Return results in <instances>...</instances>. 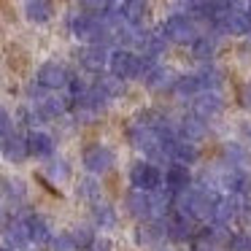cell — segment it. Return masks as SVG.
Returning a JSON list of instances; mask_svg holds the SVG:
<instances>
[{"mask_svg": "<svg viewBox=\"0 0 251 251\" xmlns=\"http://www.w3.org/2000/svg\"><path fill=\"white\" fill-rule=\"evenodd\" d=\"M222 111H224V100L219 98V92H213V89H202V92H197L195 100H192V114L200 116L202 122L216 119Z\"/></svg>", "mask_w": 251, "mask_h": 251, "instance_id": "cell-7", "label": "cell"}, {"mask_svg": "<svg viewBox=\"0 0 251 251\" xmlns=\"http://www.w3.org/2000/svg\"><path fill=\"white\" fill-rule=\"evenodd\" d=\"M27 232H30V243H38V246H44V243H49V238L54 232H51V224H49V219L46 216H41V213H30L27 219Z\"/></svg>", "mask_w": 251, "mask_h": 251, "instance_id": "cell-19", "label": "cell"}, {"mask_svg": "<svg viewBox=\"0 0 251 251\" xmlns=\"http://www.w3.org/2000/svg\"><path fill=\"white\" fill-rule=\"evenodd\" d=\"M68 108H71L68 98H54V95H44V98H38V105H35V111L41 114V119H60Z\"/></svg>", "mask_w": 251, "mask_h": 251, "instance_id": "cell-20", "label": "cell"}, {"mask_svg": "<svg viewBox=\"0 0 251 251\" xmlns=\"http://www.w3.org/2000/svg\"><path fill=\"white\" fill-rule=\"evenodd\" d=\"M3 195H6L8 202H22L27 197V186H25L22 178L8 176V178H3Z\"/></svg>", "mask_w": 251, "mask_h": 251, "instance_id": "cell-28", "label": "cell"}, {"mask_svg": "<svg viewBox=\"0 0 251 251\" xmlns=\"http://www.w3.org/2000/svg\"><path fill=\"white\" fill-rule=\"evenodd\" d=\"M189 46H192V57L200 62H211L216 57V35H197Z\"/></svg>", "mask_w": 251, "mask_h": 251, "instance_id": "cell-24", "label": "cell"}, {"mask_svg": "<svg viewBox=\"0 0 251 251\" xmlns=\"http://www.w3.org/2000/svg\"><path fill=\"white\" fill-rule=\"evenodd\" d=\"M81 162H84V168H87V173L103 176V173H108V170L116 165V154H114V149L103 146V143H92V146L84 149Z\"/></svg>", "mask_w": 251, "mask_h": 251, "instance_id": "cell-3", "label": "cell"}, {"mask_svg": "<svg viewBox=\"0 0 251 251\" xmlns=\"http://www.w3.org/2000/svg\"><path fill=\"white\" fill-rule=\"evenodd\" d=\"M78 62H81L84 71L100 73L105 65H108V46H103V44H87L81 51H78Z\"/></svg>", "mask_w": 251, "mask_h": 251, "instance_id": "cell-12", "label": "cell"}, {"mask_svg": "<svg viewBox=\"0 0 251 251\" xmlns=\"http://www.w3.org/2000/svg\"><path fill=\"white\" fill-rule=\"evenodd\" d=\"M165 229H168V238L173 243H186V240H195L197 222L184 211H170L165 219Z\"/></svg>", "mask_w": 251, "mask_h": 251, "instance_id": "cell-5", "label": "cell"}, {"mask_svg": "<svg viewBox=\"0 0 251 251\" xmlns=\"http://www.w3.org/2000/svg\"><path fill=\"white\" fill-rule=\"evenodd\" d=\"M8 132H14V119L3 105H0V138H6Z\"/></svg>", "mask_w": 251, "mask_h": 251, "instance_id": "cell-36", "label": "cell"}, {"mask_svg": "<svg viewBox=\"0 0 251 251\" xmlns=\"http://www.w3.org/2000/svg\"><path fill=\"white\" fill-rule=\"evenodd\" d=\"M222 154H224V162H227L229 168L240 170V173H246V170L251 168V151H249L246 143L227 141V143H224V149H222Z\"/></svg>", "mask_w": 251, "mask_h": 251, "instance_id": "cell-14", "label": "cell"}, {"mask_svg": "<svg viewBox=\"0 0 251 251\" xmlns=\"http://www.w3.org/2000/svg\"><path fill=\"white\" fill-rule=\"evenodd\" d=\"M178 138H184V141H192V143H197V141H202V138L208 135V125L200 119V116H186V119H181V125H178Z\"/></svg>", "mask_w": 251, "mask_h": 251, "instance_id": "cell-21", "label": "cell"}, {"mask_svg": "<svg viewBox=\"0 0 251 251\" xmlns=\"http://www.w3.org/2000/svg\"><path fill=\"white\" fill-rule=\"evenodd\" d=\"M176 71L173 68H168V65H157L154 62L151 68H149L146 73H143V84H146L151 92H157V95H162V92H170L173 89V84H176Z\"/></svg>", "mask_w": 251, "mask_h": 251, "instance_id": "cell-8", "label": "cell"}, {"mask_svg": "<svg viewBox=\"0 0 251 251\" xmlns=\"http://www.w3.org/2000/svg\"><path fill=\"white\" fill-rule=\"evenodd\" d=\"M3 238H6V246L17 249H27L30 243V232H27V222L25 219H11V222L3 224Z\"/></svg>", "mask_w": 251, "mask_h": 251, "instance_id": "cell-16", "label": "cell"}, {"mask_svg": "<svg viewBox=\"0 0 251 251\" xmlns=\"http://www.w3.org/2000/svg\"><path fill=\"white\" fill-rule=\"evenodd\" d=\"M197 81H200V87H202V89H213V92H216V89L222 87L224 76H222V71H219V68L205 65L200 73H197Z\"/></svg>", "mask_w": 251, "mask_h": 251, "instance_id": "cell-29", "label": "cell"}, {"mask_svg": "<svg viewBox=\"0 0 251 251\" xmlns=\"http://www.w3.org/2000/svg\"><path fill=\"white\" fill-rule=\"evenodd\" d=\"M92 222L98 224L100 229H111L116 227V222H119V216H116V208L111 205V202H92Z\"/></svg>", "mask_w": 251, "mask_h": 251, "instance_id": "cell-23", "label": "cell"}, {"mask_svg": "<svg viewBox=\"0 0 251 251\" xmlns=\"http://www.w3.org/2000/svg\"><path fill=\"white\" fill-rule=\"evenodd\" d=\"M46 170H49V176L54 181H68V178H71V168H68L65 159H51Z\"/></svg>", "mask_w": 251, "mask_h": 251, "instance_id": "cell-33", "label": "cell"}, {"mask_svg": "<svg viewBox=\"0 0 251 251\" xmlns=\"http://www.w3.org/2000/svg\"><path fill=\"white\" fill-rule=\"evenodd\" d=\"M84 251H111V240L108 238H98V235H95L92 243H89Z\"/></svg>", "mask_w": 251, "mask_h": 251, "instance_id": "cell-37", "label": "cell"}, {"mask_svg": "<svg viewBox=\"0 0 251 251\" xmlns=\"http://www.w3.org/2000/svg\"><path fill=\"white\" fill-rule=\"evenodd\" d=\"M125 208H127V213H130L132 219H138V222L151 219V195L132 186V189L127 192V197H125Z\"/></svg>", "mask_w": 251, "mask_h": 251, "instance_id": "cell-13", "label": "cell"}, {"mask_svg": "<svg viewBox=\"0 0 251 251\" xmlns=\"http://www.w3.org/2000/svg\"><path fill=\"white\" fill-rule=\"evenodd\" d=\"M170 92H176L178 98H195L197 92H202L200 81H197V73H189V76H178Z\"/></svg>", "mask_w": 251, "mask_h": 251, "instance_id": "cell-26", "label": "cell"}, {"mask_svg": "<svg viewBox=\"0 0 251 251\" xmlns=\"http://www.w3.org/2000/svg\"><path fill=\"white\" fill-rule=\"evenodd\" d=\"M211 251H216V249H211Z\"/></svg>", "mask_w": 251, "mask_h": 251, "instance_id": "cell-41", "label": "cell"}, {"mask_svg": "<svg viewBox=\"0 0 251 251\" xmlns=\"http://www.w3.org/2000/svg\"><path fill=\"white\" fill-rule=\"evenodd\" d=\"M213 30L222 35H249L251 33V19L240 6H229L222 17L213 22Z\"/></svg>", "mask_w": 251, "mask_h": 251, "instance_id": "cell-4", "label": "cell"}, {"mask_svg": "<svg viewBox=\"0 0 251 251\" xmlns=\"http://www.w3.org/2000/svg\"><path fill=\"white\" fill-rule=\"evenodd\" d=\"M130 184L135 186V189L154 192V189L162 186V170L154 162H135L130 170Z\"/></svg>", "mask_w": 251, "mask_h": 251, "instance_id": "cell-6", "label": "cell"}, {"mask_svg": "<svg viewBox=\"0 0 251 251\" xmlns=\"http://www.w3.org/2000/svg\"><path fill=\"white\" fill-rule=\"evenodd\" d=\"M227 246H229V251H251V232L249 229H240V232L229 235Z\"/></svg>", "mask_w": 251, "mask_h": 251, "instance_id": "cell-32", "label": "cell"}, {"mask_svg": "<svg viewBox=\"0 0 251 251\" xmlns=\"http://www.w3.org/2000/svg\"><path fill=\"white\" fill-rule=\"evenodd\" d=\"M165 238H168L165 219H143L135 229V243L138 246H159Z\"/></svg>", "mask_w": 251, "mask_h": 251, "instance_id": "cell-10", "label": "cell"}, {"mask_svg": "<svg viewBox=\"0 0 251 251\" xmlns=\"http://www.w3.org/2000/svg\"><path fill=\"white\" fill-rule=\"evenodd\" d=\"M119 8H122V17H125L127 25H138V27H141L143 19H146L149 3H146V0H125Z\"/></svg>", "mask_w": 251, "mask_h": 251, "instance_id": "cell-25", "label": "cell"}, {"mask_svg": "<svg viewBox=\"0 0 251 251\" xmlns=\"http://www.w3.org/2000/svg\"><path fill=\"white\" fill-rule=\"evenodd\" d=\"M127 141H130L132 149H138V151L143 154H151L154 149H159V135L154 127H146V125H132L130 130H127Z\"/></svg>", "mask_w": 251, "mask_h": 251, "instance_id": "cell-11", "label": "cell"}, {"mask_svg": "<svg viewBox=\"0 0 251 251\" xmlns=\"http://www.w3.org/2000/svg\"><path fill=\"white\" fill-rule=\"evenodd\" d=\"M95 87H98V89H100V92H103L108 100L119 98V95L125 92V81H122L119 76H114V73H108V76H100Z\"/></svg>", "mask_w": 251, "mask_h": 251, "instance_id": "cell-27", "label": "cell"}, {"mask_svg": "<svg viewBox=\"0 0 251 251\" xmlns=\"http://www.w3.org/2000/svg\"><path fill=\"white\" fill-rule=\"evenodd\" d=\"M54 14V6H51V0H27L25 3V17L35 25H44L51 19Z\"/></svg>", "mask_w": 251, "mask_h": 251, "instance_id": "cell-22", "label": "cell"}, {"mask_svg": "<svg viewBox=\"0 0 251 251\" xmlns=\"http://www.w3.org/2000/svg\"><path fill=\"white\" fill-rule=\"evenodd\" d=\"M25 141H27V151L33 154V157L49 159L51 154H54V138L44 130H30Z\"/></svg>", "mask_w": 251, "mask_h": 251, "instance_id": "cell-18", "label": "cell"}, {"mask_svg": "<svg viewBox=\"0 0 251 251\" xmlns=\"http://www.w3.org/2000/svg\"><path fill=\"white\" fill-rule=\"evenodd\" d=\"M0 251H14L11 246H0Z\"/></svg>", "mask_w": 251, "mask_h": 251, "instance_id": "cell-40", "label": "cell"}, {"mask_svg": "<svg viewBox=\"0 0 251 251\" xmlns=\"http://www.w3.org/2000/svg\"><path fill=\"white\" fill-rule=\"evenodd\" d=\"M68 235H71V240L76 243V249H87L95 238V229H92V224H76Z\"/></svg>", "mask_w": 251, "mask_h": 251, "instance_id": "cell-31", "label": "cell"}, {"mask_svg": "<svg viewBox=\"0 0 251 251\" xmlns=\"http://www.w3.org/2000/svg\"><path fill=\"white\" fill-rule=\"evenodd\" d=\"M159 33L165 35V41H173V44H192L200 35L192 14H173V17H168L165 25L159 27Z\"/></svg>", "mask_w": 251, "mask_h": 251, "instance_id": "cell-2", "label": "cell"}, {"mask_svg": "<svg viewBox=\"0 0 251 251\" xmlns=\"http://www.w3.org/2000/svg\"><path fill=\"white\" fill-rule=\"evenodd\" d=\"M111 0H78V6H81V11H87V14H103L105 11V6H108Z\"/></svg>", "mask_w": 251, "mask_h": 251, "instance_id": "cell-35", "label": "cell"}, {"mask_svg": "<svg viewBox=\"0 0 251 251\" xmlns=\"http://www.w3.org/2000/svg\"><path fill=\"white\" fill-rule=\"evenodd\" d=\"M240 130H243L246 138H251V122H243V125H240Z\"/></svg>", "mask_w": 251, "mask_h": 251, "instance_id": "cell-39", "label": "cell"}, {"mask_svg": "<svg viewBox=\"0 0 251 251\" xmlns=\"http://www.w3.org/2000/svg\"><path fill=\"white\" fill-rule=\"evenodd\" d=\"M0 151H3V157L8 159V162H14V165H19V162H25V159L30 157V151H27V141H25L22 135H14V132H8L6 138H0Z\"/></svg>", "mask_w": 251, "mask_h": 251, "instance_id": "cell-17", "label": "cell"}, {"mask_svg": "<svg viewBox=\"0 0 251 251\" xmlns=\"http://www.w3.org/2000/svg\"><path fill=\"white\" fill-rule=\"evenodd\" d=\"M49 246H51V251H78L76 243L71 240V235H68V232L51 235V238H49Z\"/></svg>", "mask_w": 251, "mask_h": 251, "instance_id": "cell-34", "label": "cell"}, {"mask_svg": "<svg viewBox=\"0 0 251 251\" xmlns=\"http://www.w3.org/2000/svg\"><path fill=\"white\" fill-rule=\"evenodd\" d=\"M162 184L168 192H181L192 184V173H189V165H181V162H173L168 165V170L162 173Z\"/></svg>", "mask_w": 251, "mask_h": 251, "instance_id": "cell-15", "label": "cell"}, {"mask_svg": "<svg viewBox=\"0 0 251 251\" xmlns=\"http://www.w3.org/2000/svg\"><path fill=\"white\" fill-rule=\"evenodd\" d=\"M151 65H154V60L132 54V51L125 49V46L108 54V71L114 73V76H119L122 81H127V78H143V73H146Z\"/></svg>", "mask_w": 251, "mask_h": 251, "instance_id": "cell-1", "label": "cell"}, {"mask_svg": "<svg viewBox=\"0 0 251 251\" xmlns=\"http://www.w3.org/2000/svg\"><path fill=\"white\" fill-rule=\"evenodd\" d=\"M76 195L81 197L84 202H98L100 200V184L95 178H84V181H78Z\"/></svg>", "mask_w": 251, "mask_h": 251, "instance_id": "cell-30", "label": "cell"}, {"mask_svg": "<svg viewBox=\"0 0 251 251\" xmlns=\"http://www.w3.org/2000/svg\"><path fill=\"white\" fill-rule=\"evenodd\" d=\"M238 100H240V105H243V108H251V84H243V87H240Z\"/></svg>", "mask_w": 251, "mask_h": 251, "instance_id": "cell-38", "label": "cell"}, {"mask_svg": "<svg viewBox=\"0 0 251 251\" xmlns=\"http://www.w3.org/2000/svg\"><path fill=\"white\" fill-rule=\"evenodd\" d=\"M68 78H71V73H68V68L62 62L49 60L38 68V87L44 89H62L68 84Z\"/></svg>", "mask_w": 251, "mask_h": 251, "instance_id": "cell-9", "label": "cell"}]
</instances>
